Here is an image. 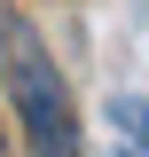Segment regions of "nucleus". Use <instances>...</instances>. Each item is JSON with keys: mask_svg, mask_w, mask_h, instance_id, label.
I'll list each match as a JSON object with an SVG mask.
<instances>
[{"mask_svg": "<svg viewBox=\"0 0 149 157\" xmlns=\"http://www.w3.org/2000/svg\"><path fill=\"white\" fill-rule=\"evenodd\" d=\"M110 149L118 157H149V102L141 94H110Z\"/></svg>", "mask_w": 149, "mask_h": 157, "instance_id": "obj_2", "label": "nucleus"}, {"mask_svg": "<svg viewBox=\"0 0 149 157\" xmlns=\"http://www.w3.org/2000/svg\"><path fill=\"white\" fill-rule=\"evenodd\" d=\"M0 71H8V102H16V118H24L32 157H78L71 86H63L55 55L39 47V32H32L24 16H0Z\"/></svg>", "mask_w": 149, "mask_h": 157, "instance_id": "obj_1", "label": "nucleus"}]
</instances>
